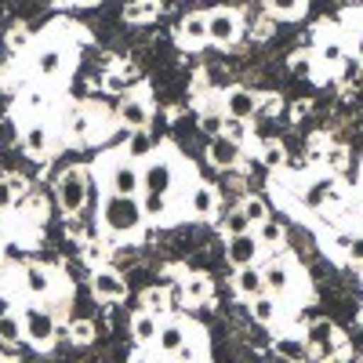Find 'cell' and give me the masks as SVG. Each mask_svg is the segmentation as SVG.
<instances>
[{"instance_id":"cell-1","label":"cell","mask_w":363,"mask_h":363,"mask_svg":"<svg viewBox=\"0 0 363 363\" xmlns=\"http://www.w3.org/2000/svg\"><path fill=\"white\" fill-rule=\"evenodd\" d=\"M142 211H138V196H113L102 203V225L116 236H131L142 229Z\"/></svg>"},{"instance_id":"cell-2","label":"cell","mask_w":363,"mask_h":363,"mask_svg":"<svg viewBox=\"0 0 363 363\" xmlns=\"http://www.w3.org/2000/svg\"><path fill=\"white\" fill-rule=\"evenodd\" d=\"M55 196H58V207H62L66 215H80V211L87 207V196H91L87 171H80V167L62 171V174H58V182H55Z\"/></svg>"},{"instance_id":"cell-3","label":"cell","mask_w":363,"mask_h":363,"mask_svg":"<svg viewBox=\"0 0 363 363\" xmlns=\"http://www.w3.org/2000/svg\"><path fill=\"white\" fill-rule=\"evenodd\" d=\"M18 320H22V338L33 342V345H40V349L51 345L55 335H58L55 316H51L48 309H40V306H29L26 313H18Z\"/></svg>"},{"instance_id":"cell-4","label":"cell","mask_w":363,"mask_h":363,"mask_svg":"<svg viewBox=\"0 0 363 363\" xmlns=\"http://www.w3.org/2000/svg\"><path fill=\"white\" fill-rule=\"evenodd\" d=\"M138 186H142V193H160V196H167L171 189H174V164L171 160H145V167L138 171Z\"/></svg>"},{"instance_id":"cell-5","label":"cell","mask_w":363,"mask_h":363,"mask_svg":"<svg viewBox=\"0 0 363 363\" xmlns=\"http://www.w3.org/2000/svg\"><path fill=\"white\" fill-rule=\"evenodd\" d=\"M301 342L309 345V352L316 359H330V356H335V349H338V330H335V323H330V320H313Z\"/></svg>"},{"instance_id":"cell-6","label":"cell","mask_w":363,"mask_h":363,"mask_svg":"<svg viewBox=\"0 0 363 363\" xmlns=\"http://www.w3.org/2000/svg\"><path fill=\"white\" fill-rule=\"evenodd\" d=\"M258 113V95L255 91H247V87H229L225 91V99H222V116L225 120H247Z\"/></svg>"},{"instance_id":"cell-7","label":"cell","mask_w":363,"mask_h":363,"mask_svg":"<svg viewBox=\"0 0 363 363\" xmlns=\"http://www.w3.org/2000/svg\"><path fill=\"white\" fill-rule=\"evenodd\" d=\"M236 33H240V18H236V11H229V8H218V11H211L207 15V44H233L236 40Z\"/></svg>"},{"instance_id":"cell-8","label":"cell","mask_w":363,"mask_h":363,"mask_svg":"<svg viewBox=\"0 0 363 363\" xmlns=\"http://www.w3.org/2000/svg\"><path fill=\"white\" fill-rule=\"evenodd\" d=\"M262 255L255 233H240V236H225V258L233 269H244V265H255Z\"/></svg>"},{"instance_id":"cell-9","label":"cell","mask_w":363,"mask_h":363,"mask_svg":"<svg viewBox=\"0 0 363 363\" xmlns=\"http://www.w3.org/2000/svg\"><path fill=\"white\" fill-rule=\"evenodd\" d=\"M91 294H95L99 301H120L128 294V284L116 269H95L91 272Z\"/></svg>"},{"instance_id":"cell-10","label":"cell","mask_w":363,"mask_h":363,"mask_svg":"<svg viewBox=\"0 0 363 363\" xmlns=\"http://www.w3.org/2000/svg\"><path fill=\"white\" fill-rule=\"evenodd\" d=\"M109 193H113V196H138V193H142L135 160H116V164L109 167Z\"/></svg>"},{"instance_id":"cell-11","label":"cell","mask_w":363,"mask_h":363,"mask_svg":"<svg viewBox=\"0 0 363 363\" xmlns=\"http://www.w3.org/2000/svg\"><path fill=\"white\" fill-rule=\"evenodd\" d=\"M240 153H244V145L225 138V135H215V138L207 142V160H211V167H218V171L236 167L240 164Z\"/></svg>"},{"instance_id":"cell-12","label":"cell","mask_w":363,"mask_h":363,"mask_svg":"<svg viewBox=\"0 0 363 363\" xmlns=\"http://www.w3.org/2000/svg\"><path fill=\"white\" fill-rule=\"evenodd\" d=\"M116 120L124 124L128 131H138V128H149V102L142 95H124L116 106Z\"/></svg>"},{"instance_id":"cell-13","label":"cell","mask_w":363,"mask_h":363,"mask_svg":"<svg viewBox=\"0 0 363 363\" xmlns=\"http://www.w3.org/2000/svg\"><path fill=\"white\" fill-rule=\"evenodd\" d=\"M291 269L284 265V262H269L265 269H262V291L265 294H272V298H284L287 291H291Z\"/></svg>"},{"instance_id":"cell-14","label":"cell","mask_w":363,"mask_h":363,"mask_svg":"<svg viewBox=\"0 0 363 363\" xmlns=\"http://www.w3.org/2000/svg\"><path fill=\"white\" fill-rule=\"evenodd\" d=\"M186 338H189L186 323H182V320H167V323H160V330H157L153 345H160V352H164V356H174V352L182 349V342H186Z\"/></svg>"},{"instance_id":"cell-15","label":"cell","mask_w":363,"mask_h":363,"mask_svg":"<svg viewBox=\"0 0 363 363\" xmlns=\"http://www.w3.org/2000/svg\"><path fill=\"white\" fill-rule=\"evenodd\" d=\"M189 211H193V218H215L218 215V193L211 189V186H193V193H189Z\"/></svg>"},{"instance_id":"cell-16","label":"cell","mask_w":363,"mask_h":363,"mask_svg":"<svg viewBox=\"0 0 363 363\" xmlns=\"http://www.w3.org/2000/svg\"><path fill=\"white\" fill-rule=\"evenodd\" d=\"M22 284H26V294L29 298H48L51 294V272L44 265H37V262H29L22 269Z\"/></svg>"},{"instance_id":"cell-17","label":"cell","mask_w":363,"mask_h":363,"mask_svg":"<svg viewBox=\"0 0 363 363\" xmlns=\"http://www.w3.org/2000/svg\"><path fill=\"white\" fill-rule=\"evenodd\" d=\"M178 40L186 44V48H203V44H207V15H189V18H182Z\"/></svg>"},{"instance_id":"cell-18","label":"cell","mask_w":363,"mask_h":363,"mask_svg":"<svg viewBox=\"0 0 363 363\" xmlns=\"http://www.w3.org/2000/svg\"><path fill=\"white\" fill-rule=\"evenodd\" d=\"M233 291H236L240 298H255V294H262V269H258V265L236 269V272H233Z\"/></svg>"},{"instance_id":"cell-19","label":"cell","mask_w":363,"mask_h":363,"mask_svg":"<svg viewBox=\"0 0 363 363\" xmlns=\"http://www.w3.org/2000/svg\"><path fill=\"white\" fill-rule=\"evenodd\" d=\"M22 149L33 160H40V157H48V149H51V135H48V128L44 124H29L26 131H22Z\"/></svg>"},{"instance_id":"cell-20","label":"cell","mask_w":363,"mask_h":363,"mask_svg":"<svg viewBox=\"0 0 363 363\" xmlns=\"http://www.w3.org/2000/svg\"><path fill=\"white\" fill-rule=\"evenodd\" d=\"M251 301V316H255V323H262V327H269V323H277L280 320V298H272V294H255V298H247Z\"/></svg>"},{"instance_id":"cell-21","label":"cell","mask_w":363,"mask_h":363,"mask_svg":"<svg viewBox=\"0 0 363 363\" xmlns=\"http://www.w3.org/2000/svg\"><path fill=\"white\" fill-rule=\"evenodd\" d=\"M157 330H160V316L145 313V309H142V313L131 320V335H135V342H138V345H153Z\"/></svg>"},{"instance_id":"cell-22","label":"cell","mask_w":363,"mask_h":363,"mask_svg":"<svg viewBox=\"0 0 363 363\" xmlns=\"http://www.w3.org/2000/svg\"><path fill=\"white\" fill-rule=\"evenodd\" d=\"M62 66H66L62 48H44V51L37 55V73H40V77H48V80L62 73Z\"/></svg>"},{"instance_id":"cell-23","label":"cell","mask_w":363,"mask_h":363,"mask_svg":"<svg viewBox=\"0 0 363 363\" xmlns=\"http://www.w3.org/2000/svg\"><path fill=\"white\" fill-rule=\"evenodd\" d=\"M182 294H186L189 306H200V301H207V294H211V280L200 277V272H189V277L182 280Z\"/></svg>"},{"instance_id":"cell-24","label":"cell","mask_w":363,"mask_h":363,"mask_svg":"<svg viewBox=\"0 0 363 363\" xmlns=\"http://www.w3.org/2000/svg\"><path fill=\"white\" fill-rule=\"evenodd\" d=\"M124 153H128V160H149V153H153V138H149V131H145V128L131 131Z\"/></svg>"},{"instance_id":"cell-25","label":"cell","mask_w":363,"mask_h":363,"mask_svg":"<svg viewBox=\"0 0 363 363\" xmlns=\"http://www.w3.org/2000/svg\"><path fill=\"white\" fill-rule=\"evenodd\" d=\"M138 211H142V218H164L167 215V196H160V193H138Z\"/></svg>"},{"instance_id":"cell-26","label":"cell","mask_w":363,"mask_h":363,"mask_svg":"<svg viewBox=\"0 0 363 363\" xmlns=\"http://www.w3.org/2000/svg\"><path fill=\"white\" fill-rule=\"evenodd\" d=\"M251 233H255V240H258V247H277L280 240H284V229H280L277 222H269V218H262L258 225H251Z\"/></svg>"},{"instance_id":"cell-27","label":"cell","mask_w":363,"mask_h":363,"mask_svg":"<svg viewBox=\"0 0 363 363\" xmlns=\"http://www.w3.org/2000/svg\"><path fill=\"white\" fill-rule=\"evenodd\" d=\"M277 356L291 359V363H301L309 356V345L301 342V338H277Z\"/></svg>"},{"instance_id":"cell-28","label":"cell","mask_w":363,"mask_h":363,"mask_svg":"<svg viewBox=\"0 0 363 363\" xmlns=\"http://www.w3.org/2000/svg\"><path fill=\"white\" fill-rule=\"evenodd\" d=\"M0 342H4V345L22 342V320H18V313H0Z\"/></svg>"},{"instance_id":"cell-29","label":"cell","mask_w":363,"mask_h":363,"mask_svg":"<svg viewBox=\"0 0 363 363\" xmlns=\"http://www.w3.org/2000/svg\"><path fill=\"white\" fill-rule=\"evenodd\" d=\"M265 8L277 18H298L301 11H306V0H265Z\"/></svg>"},{"instance_id":"cell-30","label":"cell","mask_w":363,"mask_h":363,"mask_svg":"<svg viewBox=\"0 0 363 363\" xmlns=\"http://www.w3.org/2000/svg\"><path fill=\"white\" fill-rule=\"evenodd\" d=\"M160 11V4L157 0H135V4H128V22H145V18H153Z\"/></svg>"},{"instance_id":"cell-31","label":"cell","mask_w":363,"mask_h":363,"mask_svg":"<svg viewBox=\"0 0 363 363\" xmlns=\"http://www.w3.org/2000/svg\"><path fill=\"white\" fill-rule=\"evenodd\" d=\"M222 229H225V236H240V233H251V222H247V215L244 211H229V215L222 218Z\"/></svg>"},{"instance_id":"cell-32","label":"cell","mask_w":363,"mask_h":363,"mask_svg":"<svg viewBox=\"0 0 363 363\" xmlns=\"http://www.w3.org/2000/svg\"><path fill=\"white\" fill-rule=\"evenodd\" d=\"M222 128H225V116H222L218 109H207V113H200V131H203L207 138L222 135Z\"/></svg>"},{"instance_id":"cell-33","label":"cell","mask_w":363,"mask_h":363,"mask_svg":"<svg viewBox=\"0 0 363 363\" xmlns=\"http://www.w3.org/2000/svg\"><path fill=\"white\" fill-rule=\"evenodd\" d=\"M69 338H73L77 345L95 342V323H91V320H73V323H69Z\"/></svg>"},{"instance_id":"cell-34","label":"cell","mask_w":363,"mask_h":363,"mask_svg":"<svg viewBox=\"0 0 363 363\" xmlns=\"http://www.w3.org/2000/svg\"><path fill=\"white\" fill-rule=\"evenodd\" d=\"M22 189V178H0V211L15 203V193Z\"/></svg>"},{"instance_id":"cell-35","label":"cell","mask_w":363,"mask_h":363,"mask_svg":"<svg viewBox=\"0 0 363 363\" xmlns=\"http://www.w3.org/2000/svg\"><path fill=\"white\" fill-rule=\"evenodd\" d=\"M142 306H145V313H153V316H160V313L167 309V294L153 287V291H145V294H142Z\"/></svg>"},{"instance_id":"cell-36","label":"cell","mask_w":363,"mask_h":363,"mask_svg":"<svg viewBox=\"0 0 363 363\" xmlns=\"http://www.w3.org/2000/svg\"><path fill=\"white\" fill-rule=\"evenodd\" d=\"M342 55H345V48H342L338 40L320 44V62H323V66H338V62H342Z\"/></svg>"},{"instance_id":"cell-37","label":"cell","mask_w":363,"mask_h":363,"mask_svg":"<svg viewBox=\"0 0 363 363\" xmlns=\"http://www.w3.org/2000/svg\"><path fill=\"white\" fill-rule=\"evenodd\" d=\"M240 211L247 215V222H251V225H258V222L265 218V203H262L258 196H247L244 203H240Z\"/></svg>"},{"instance_id":"cell-38","label":"cell","mask_w":363,"mask_h":363,"mask_svg":"<svg viewBox=\"0 0 363 363\" xmlns=\"http://www.w3.org/2000/svg\"><path fill=\"white\" fill-rule=\"evenodd\" d=\"M69 131H73L77 138H87V131H91V116H87V109H77V113H73Z\"/></svg>"},{"instance_id":"cell-39","label":"cell","mask_w":363,"mask_h":363,"mask_svg":"<svg viewBox=\"0 0 363 363\" xmlns=\"http://www.w3.org/2000/svg\"><path fill=\"white\" fill-rule=\"evenodd\" d=\"M342 84H352L356 77H359V58L356 55H342Z\"/></svg>"},{"instance_id":"cell-40","label":"cell","mask_w":363,"mask_h":363,"mask_svg":"<svg viewBox=\"0 0 363 363\" xmlns=\"http://www.w3.org/2000/svg\"><path fill=\"white\" fill-rule=\"evenodd\" d=\"M222 135H225V138H233V142H240V145H244L247 124H244V120H225V128H222Z\"/></svg>"},{"instance_id":"cell-41","label":"cell","mask_w":363,"mask_h":363,"mask_svg":"<svg viewBox=\"0 0 363 363\" xmlns=\"http://www.w3.org/2000/svg\"><path fill=\"white\" fill-rule=\"evenodd\" d=\"M262 160H265L269 167H280V164H284V145H265V149H262Z\"/></svg>"},{"instance_id":"cell-42","label":"cell","mask_w":363,"mask_h":363,"mask_svg":"<svg viewBox=\"0 0 363 363\" xmlns=\"http://www.w3.org/2000/svg\"><path fill=\"white\" fill-rule=\"evenodd\" d=\"M26 106H29V109H44V106H48V95H44V91H29Z\"/></svg>"},{"instance_id":"cell-43","label":"cell","mask_w":363,"mask_h":363,"mask_svg":"<svg viewBox=\"0 0 363 363\" xmlns=\"http://www.w3.org/2000/svg\"><path fill=\"white\" fill-rule=\"evenodd\" d=\"M0 244H4V222H0Z\"/></svg>"},{"instance_id":"cell-44","label":"cell","mask_w":363,"mask_h":363,"mask_svg":"<svg viewBox=\"0 0 363 363\" xmlns=\"http://www.w3.org/2000/svg\"><path fill=\"white\" fill-rule=\"evenodd\" d=\"M77 4H99V0H77Z\"/></svg>"}]
</instances>
